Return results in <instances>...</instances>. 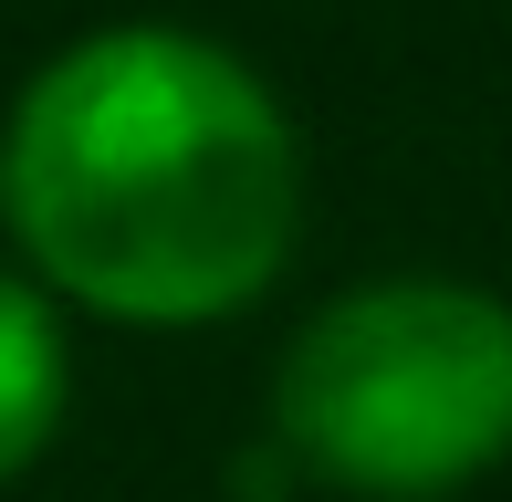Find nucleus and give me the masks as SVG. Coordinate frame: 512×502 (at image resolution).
<instances>
[{
    "instance_id": "f257e3e1",
    "label": "nucleus",
    "mask_w": 512,
    "mask_h": 502,
    "mask_svg": "<svg viewBox=\"0 0 512 502\" xmlns=\"http://www.w3.org/2000/svg\"><path fill=\"white\" fill-rule=\"evenodd\" d=\"M0 199L42 283L115 325H220L283 272L304 157L241 53L126 21L53 53L0 136Z\"/></svg>"
},
{
    "instance_id": "f03ea898",
    "label": "nucleus",
    "mask_w": 512,
    "mask_h": 502,
    "mask_svg": "<svg viewBox=\"0 0 512 502\" xmlns=\"http://www.w3.org/2000/svg\"><path fill=\"white\" fill-rule=\"evenodd\" d=\"M272 440L356 502H439L512 450V304L481 283H366L283 346Z\"/></svg>"
},
{
    "instance_id": "7ed1b4c3",
    "label": "nucleus",
    "mask_w": 512,
    "mask_h": 502,
    "mask_svg": "<svg viewBox=\"0 0 512 502\" xmlns=\"http://www.w3.org/2000/svg\"><path fill=\"white\" fill-rule=\"evenodd\" d=\"M63 398H74V356H63L53 304L0 272V482H21V471L53 450Z\"/></svg>"
}]
</instances>
